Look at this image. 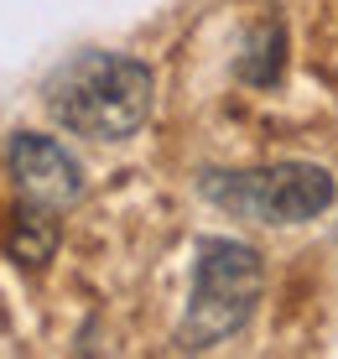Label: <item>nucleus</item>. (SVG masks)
Returning <instances> with one entry per match:
<instances>
[{
	"instance_id": "nucleus-2",
	"label": "nucleus",
	"mask_w": 338,
	"mask_h": 359,
	"mask_svg": "<svg viewBox=\"0 0 338 359\" xmlns=\"http://www.w3.org/2000/svg\"><path fill=\"white\" fill-rule=\"evenodd\" d=\"M266 287V266L250 245L234 240H208L198 250V276H193V297H187V323H182V344L187 349H208V344L229 339L234 328L250 323Z\"/></svg>"
},
{
	"instance_id": "nucleus-1",
	"label": "nucleus",
	"mask_w": 338,
	"mask_h": 359,
	"mask_svg": "<svg viewBox=\"0 0 338 359\" xmlns=\"http://www.w3.org/2000/svg\"><path fill=\"white\" fill-rule=\"evenodd\" d=\"M47 109L73 135L125 141L151 115V68L125 53H79L47 79Z\"/></svg>"
},
{
	"instance_id": "nucleus-5",
	"label": "nucleus",
	"mask_w": 338,
	"mask_h": 359,
	"mask_svg": "<svg viewBox=\"0 0 338 359\" xmlns=\"http://www.w3.org/2000/svg\"><path fill=\"white\" fill-rule=\"evenodd\" d=\"M11 255L27 266H42L47 255H53V224H47V208H32L27 214H16V229H11Z\"/></svg>"
},
{
	"instance_id": "nucleus-4",
	"label": "nucleus",
	"mask_w": 338,
	"mask_h": 359,
	"mask_svg": "<svg viewBox=\"0 0 338 359\" xmlns=\"http://www.w3.org/2000/svg\"><path fill=\"white\" fill-rule=\"evenodd\" d=\"M11 177H16L21 203L47 208V214L73 208V203H79V193H83L79 162L62 151L53 135H36V130H21L16 141H11Z\"/></svg>"
},
{
	"instance_id": "nucleus-3",
	"label": "nucleus",
	"mask_w": 338,
	"mask_h": 359,
	"mask_svg": "<svg viewBox=\"0 0 338 359\" xmlns=\"http://www.w3.org/2000/svg\"><path fill=\"white\" fill-rule=\"evenodd\" d=\"M203 188L214 203L234 208L240 219H255V224H302V219L323 214L333 203V177L323 167H307V162H281L266 172H234L229 182L208 177Z\"/></svg>"
}]
</instances>
